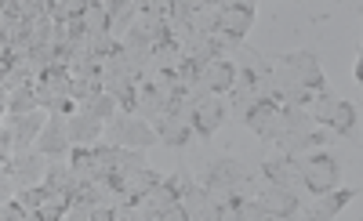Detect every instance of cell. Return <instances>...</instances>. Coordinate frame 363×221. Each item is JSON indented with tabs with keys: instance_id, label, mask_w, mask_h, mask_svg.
I'll return each instance as SVG.
<instances>
[{
	"instance_id": "1",
	"label": "cell",
	"mask_w": 363,
	"mask_h": 221,
	"mask_svg": "<svg viewBox=\"0 0 363 221\" xmlns=\"http://www.w3.org/2000/svg\"><path fill=\"white\" fill-rule=\"evenodd\" d=\"M255 174L247 171L244 160H236V156H215V160H207L203 174H200V185H207L211 193L218 196L222 207H233L236 200L247 196Z\"/></svg>"
},
{
	"instance_id": "6",
	"label": "cell",
	"mask_w": 363,
	"mask_h": 221,
	"mask_svg": "<svg viewBox=\"0 0 363 221\" xmlns=\"http://www.w3.org/2000/svg\"><path fill=\"white\" fill-rule=\"evenodd\" d=\"M189 102H193V131H196V138L211 142L218 135L222 123L229 120V102L218 98V94H207L200 84L189 87Z\"/></svg>"
},
{
	"instance_id": "19",
	"label": "cell",
	"mask_w": 363,
	"mask_h": 221,
	"mask_svg": "<svg viewBox=\"0 0 363 221\" xmlns=\"http://www.w3.org/2000/svg\"><path fill=\"white\" fill-rule=\"evenodd\" d=\"M80 113H87V116H95V120H102V123H113L116 116H120V102L113 98V94L102 87L99 94H91L87 102H80Z\"/></svg>"
},
{
	"instance_id": "13",
	"label": "cell",
	"mask_w": 363,
	"mask_h": 221,
	"mask_svg": "<svg viewBox=\"0 0 363 221\" xmlns=\"http://www.w3.org/2000/svg\"><path fill=\"white\" fill-rule=\"evenodd\" d=\"M69 149H73L69 116L51 113V116H48V128H44V135H40V142H37V152L48 156V160H62V156H69Z\"/></svg>"
},
{
	"instance_id": "3",
	"label": "cell",
	"mask_w": 363,
	"mask_h": 221,
	"mask_svg": "<svg viewBox=\"0 0 363 221\" xmlns=\"http://www.w3.org/2000/svg\"><path fill=\"white\" fill-rule=\"evenodd\" d=\"M44 128H48L44 109H40V113H29V116H8L4 128H0V152L11 156V152H29V149H37Z\"/></svg>"
},
{
	"instance_id": "14",
	"label": "cell",
	"mask_w": 363,
	"mask_h": 221,
	"mask_svg": "<svg viewBox=\"0 0 363 221\" xmlns=\"http://www.w3.org/2000/svg\"><path fill=\"white\" fill-rule=\"evenodd\" d=\"M255 200L265 207L269 217H291V221H298L301 207H306V196H294V193H287V188H280V185H265Z\"/></svg>"
},
{
	"instance_id": "22",
	"label": "cell",
	"mask_w": 363,
	"mask_h": 221,
	"mask_svg": "<svg viewBox=\"0 0 363 221\" xmlns=\"http://www.w3.org/2000/svg\"><path fill=\"white\" fill-rule=\"evenodd\" d=\"M91 210H95V203H87V200H73V207L66 210V221H91Z\"/></svg>"
},
{
	"instance_id": "7",
	"label": "cell",
	"mask_w": 363,
	"mask_h": 221,
	"mask_svg": "<svg viewBox=\"0 0 363 221\" xmlns=\"http://www.w3.org/2000/svg\"><path fill=\"white\" fill-rule=\"evenodd\" d=\"M106 142H113V145H120V149H138V152H145V149L160 145V135H157L153 123H145L142 116L120 113L113 123H106Z\"/></svg>"
},
{
	"instance_id": "20",
	"label": "cell",
	"mask_w": 363,
	"mask_h": 221,
	"mask_svg": "<svg viewBox=\"0 0 363 221\" xmlns=\"http://www.w3.org/2000/svg\"><path fill=\"white\" fill-rule=\"evenodd\" d=\"M113 221H153V217L145 214V207L138 200H124L113 207Z\"/></svg>"
},
{
	"instance_id": "23",
	"label": "cell",
	"mask_w": 363,
	"mask_h": 221,
	"mask_svg": "<svg viewBox=\"0 0 363 221\" xmlns=\"http://www.w3.org/2000/svg\"><path fill=\"white\" fill-rule=\"evenodd\" d=\"M157 221H193V214H189L186 207H182V203H178V207H171L167 214H160Z\"/></svg>"
},
{
	"instance_id": "10",
	"label": "cell",
	"mask_w": 363,
	"mask_h": 221,
	"mask_svg": "<svg viewBox=\"0 0 363 221\" xmlns=\"http://www.w3.org/2000/svg\"><path fill=\"white\" fill-rule=\"evenodd\" d=\"M240 123H244L262 145H280V138H284V106L280 102H262Z\"/></svg>"
},
{
	"instance_id": "12",
	"label": "cell",
	"mask_w": 363,
	"mask_h": 221,
	"mask_svg": "<svg viewBox=\"0 0 363 221\" xmlns=\"http://www.w3.org/2000/svg\"><path fill=\"white\" fill-rule=\"evenodd\" d=\"M359 196V188H335V193H327V196H313V203L301 207L298 221H335L352 200Z\"/></svg>"
},
{
	"instance_id": "17",
	"label": "cell",
	"mask_w": 363,
	"mask_h": 221,
	"mask_svg": "<svg viewBox=\"0 0 363 221\" xmlns=\"http://www.w3.org/2000/svg\"><path fill=\"white\" fill-rule=\"evenodd\" d=\"M69 138H73V145H84V149H95L99 142H106V123L77 109V113L69 116Z\"/></svg>"
},
{
	"instance_id": "24",
	"label": "cell",
	"mask_w": 363,
	"mask_h": 221,
	"mask_svg": "<svg viewBox=\"0 0 363 221\" xmlns=\"http://www.w3.org/2000/svg\"><path fill=\"white\" fill-rule=\"evenodd\" d=\"M352 80L363 87V51H359V55H356V62H352Z\"/></svg>"
},
{
	"instance_id": "16",
	"label": "cell",
	"mask_w": 363,
	"mask_h": 221,
	"mask_svg": "<svg viewBox=\"0 0 363 221\" xmlns=\"http://www.w3.org/2000/svg\"><path fill=\"white\" fill-rule=\"evenodd\" d=\"M327 131L335 138H349V142H359V113H356V102L349 98H338L335 113L327 120Z\"/></svg>"
},
{
	"instance_id": "4",
	"label": "cell",
	"mask_w": 363,
	"mask_h": 221,
	"mask_svg": "<svg viewBox=\"0 0 363 221\" xmlns=\"http://www.w3.org/2000/svg\"><path fill=\"white\" fill-rule=\"evenodd\" d=\"M272 62H277L280 69H287L306 91H313V94H327V91H330V80H327V73H323V66H320V55H316V51L298 47V51L277 55Z\"/></svg>"
},
{
	"instance_id": "21",
	"label": "cell",
	"mask_w": 363,
	"mask_h": 221,
	"mask_svg": "<svg viewBox=\"0 0 363 221\" xmlns=\"http://www.w3.org/2000/svg\"><path fill=\"white\" fill-rule=\"evenodd\" d=\"M29 210L18 200H0V221H26Z\"/></svg>"
},
{
	"instance_id": "26",
	"label": "cell",
	"mask_w": 363,
	"mask_h": 221,
	"mask_svg": "<svg viewBox=\"0 0 363 221\" xmlns=\"http://www.w3.org/2000/svg\"><path fill=\"white\" fill-rule=\"evenodd\" d=\"M359 51H363V29H359Z\"/></svg>"
},
{
	"instance_id": "2",
	"label": "cell",
	"mask_w": 363,
	"mask_h": 221,
	"mask_svg": "<svg viewBox=\"0 0 363 221\" xmlns=\"http://www.w3.org/2000/svg\"><path fill=\"white\" fill-rule=\"evenodd\" d=\"M255 18H258V4H251V0H225L218 8V37L229 47V55L247 44Z\"/></svg>"
},
{
	"instance_id": "25",
	"label": "cell",
	"mask_w": 363,
	"mask_h": 221,
	"mask_svg": "<svg viewBox=\"0 0 363 221\" xmlns=\"http://www.w3.org/2000/svg\"><path fill=\"white\" fill-rule=\"evenodd\" d=\"M269 221H291V217H269Z\"/></svg>"
},
{
	"instance_id": "9",
	"label": "cell",
	"mask_w": 363,
	"mask_h": 221,
	"mask_svg": "<svg viewBox=\"0 0 363 221\" xmlns=\"http://www.w3.org/2000/svg\"><path fill=\"white\" fill-rule=\"evenodd\" d=\"M262 178H265V185H280V188H287V193H294V196H306L301 160H294V156H287V152H280V149L272 152V156H265Z\"/></svg>"
},
{
	"instance_id": "18",
	"label": "cell",
	"mask_w": 363,
	"mask_h": 221,
	"mask_svg": "<svg viewBox=\"0 0 363 221\" xmlns=\"http://www.w3.org/2000/svg\"><path fill=\"white\" fill-rule=\"evenodd\" d=\"M40 94H37V84L33 87H22L15 94H4V113L8 116H29V113H40Z\"/></svg>"
},
{
	"instance_id": "11",
	"label": "cell",
	"mask_w": 363,
	"mask_h": 221,
	"mask_svg": "<svg viewBox=\"0 0 363 221\" xmlns=\"http://www.w3.org/2000/svg\"><path fill=\"white\" fill-rule=\"evenodd\" d=\"M48 156H40L37 149H29V152H15V156H4L0 160V174H11L18 181V188H29V185H44L48 178V167L44 164Z\"/></svg>"
},
{
	"instance_id": "5",
	"label": "cell",
	"mask_w": 363,
	"mask_h": 221,
	"mask_svg": "<svg viewBox=\"0 0 363 221\" xmlns=\"http://www.w3.org/2000/svg\"><path fill=\"white\" fill-rule=\"evenodd\" d=\"M342 160L335 152H313L301 160V178H306V193L309 196H327L335 193V188H342Z\"/></svg>"
},
{
	"instance_id": "8",
	"label": "cell",
	"mask_w": 363,
	"mask_h": 221,
	"mask_svg": "<svg viewBox=\"0 0 363 221\" xmlns=\"http://www.w3.org/2000/svg\"><path fill=\"white\" fill-rule=\"evenodd\" d=\"M157 135H160V145L167 149H186L193 142V102H189V94L182 102H174L160 120H157Z\"/></svg>"
},
{
	"instance_id": "15",
	"label": "cell",
	"mask_w": 363,
	"mask_h": 221,
	"mask_svg": "<svg viewBox=\"0 0 363 221\" xmlns=\"http://www.w3.org/2000/svg\"><path fill=\"white\" fill-rule=\"evenodd\" d=\"M207 94H218V98H229V91L236 87V62L233 58H218L211 66L200 69V80H196Z\"/></svg>"
}]
</instances>
